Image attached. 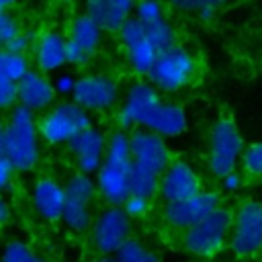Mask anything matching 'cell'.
I'll list each match as a JSON object with an SVG mask.
<instances>
[{
    "label": "cell",
    "instance_id": "8d00e7d4",
    "mask_svg": "<svg viewBox=\"0 0 262 262\" xmlns=\"http://www.w3.org/2000/svg\"><path fill=\"white\" fill-rule=\"evenodd\" d=\"M221 180H223V186H225L227 190H235V188L242 184V178H239V174H235V172L225 174Z\"/></svg>",
    "mask_w": 262,
    "mask_h": 262
},
{
    "label": "cell",
    "instance_id": "e0dca14e",
    "mask_svg": "<svg viewBox=\"0 0 262 262\" xmlns=\"http://www.w3.org/2000/svg\"><path fill=\"white\" fill-rule=\"evenodd\" d=\"M14 90H16V100L31 111L45 108L55 98L53 82L47 76H43L41 72L29 70L20 80L14 82Z\"/></svg>",
    "mask_w": 262,
    "mask_h": 262
},
{
    "label": "cell",
    "instance_id": "ab89813d",
    "mask_svg": "<svg viewBox=\"0 0 262 262\" xmlns=\"http://www.w3.org/2000/svg\"><path fill=\"white\" fill-rule=\"evenodd\" d=\"M14 4V0H0V12H4L6 8H10Z\"/></svg>",
    "mask_w": 262,
    "mask_h": 262
},
{
    "label": "cell",
    "instance_id": "f35d334b",
    "mask_svg": "<svg viewBox=\"0 0 262 262\" xmlns=\"http://www.w3.org/2000/svg\"><path fill=\"white\" fill-rule=\"evenodd\" d=\"M4 131H6V125L0 121V154H2V145H4Z\"/></svg>",
    "mask_w": 262,
    "mask_h": 262
},
{
    "label": "cell",
    "instance_id": "4fadbf2b",
    "mask_svg": "<svg viewBox=\"0 0 262 262\" xmlns=\"http://www.w3.org/2000/svg\"><path fill=\"white\" fill-rule=\"evenodd\" d=\"M127 235H129V217L117 205H113L111 209H104L94 221L92 239L102 254L117 252V248L127 239Z\"/></svg>",
    "mask_w": 262,
    "mask_h": 262
},
{
    "label": "cell",
    "instance_id": "9a60e30c",
    "mask_svg": "<svg viewBox=\"0 0 262 262\" xmlns=\"http://www.w3.org/2000/svg\"><path fill=\"white\" fill-rule=\"evenodd\" d=\"M68 143H70V151L76 158L78 168L84 174H92L100 168L104 149H106V141L100 131H96L94 127L88 125L82 131H78Z\"/></svg>",
    "mask_w": 262,
    "mask_h": 262
},
{
    "label": "cell",
    "instance_id": "74e56055",
    "mask_svg": "<svg viewBox=\"0 0 262 262\" xmlns=\"http://www.w3.org/2000/svg\"><path fill=\"white\" fill-rule=\"evenodd\" d=\"M6 217H8V207H6V203L0 199V223H2Z\"/></svg>",
    "mask_w": 262,
    "mask_h": 262
},
{
    "label": "cell",
    "instance_id": "44dd1931",
    "mask_svg": "<svg viewBox=\"0 0 262 262\" xmlns=\"http://www.w3.org/2000/svg\"><path fill=\"white\" fill-rule=\"evenodd\" d=\"M35 61L41 72H55L66 63V37L51 31L39 37L35 45Z\"/></svg>",
    "mask_w": 262,
    "mask_h": 262
},
{
    "label": "cell",
    "instance_id": "d6a6232c",
    "mask_svg": "<svg viewBox=\"0 0 262 262\" xmlns=\"http://www.w3.org/2000/svg\"><path fill=\"white\" fill-rule=\"evenodd\" d=\"M90 59V55H86L78 45H74L70 39H66V63L72 66H84Z\"/></svg>",
    "mask_w": 262,
    "mask_h": 262
},
{
    "label": "cell",
    "instance_id": "ffe728a7",
    "mask_svg": "<svg viewBox=\"0 0 262 262\" xmlns=\"http://www.w3.org/2000/svg\"><path fill=\"white\" fill-rule=\"evenodd\" d=\"M63 201H66L63 186H59L49 178H41L33 188V203L37 213L43 219H49V221L59 219L63 211Z\"/></svg>",
    "mask_w": 262,
    "mask_h": 262
},
{
    "label": "cell",
    "instance_id": "3957f363",
    "mask_svg": "<svg viewBox=\"0 0 262 262\" xmlns=\"http://www.w3.org/2000/svg\"><path fill=\"white\" fill-rule=\"evenodd\" d=\"M231 229V215L225 209H213L201 221L188 227L184 235V246L196 256H213L223 248V242Z\"/></svg>",
    "mask_w": 262,
    "mask_h": 262
},
{
    "label": "cell",
    "instance_id": "60d3db41",
    "mask_svg": "<svg viewBox=\"0 0 262 262\" xmlns=\"http://www.w3.org/2000/svg\"><path fill=\"white\" fill-rule=\"evenodd\" d=\"M104 262H121L119 258H108V260H104Z\"/></svg>",
    "mask_w": 262,
    "mask_h": 262
},
{
    "label": "cell",
    "instance_id": "7c38bea8",
    "mask_svg": "<svg viewBox=\"0 0 262 262\" xmlns=\"http://www.w3.org/2000/svg\"><path fill=\"white\" fill-rule=\"evenodd\" d=\"M117 82L102 74H90L76 80L72 96L74 102L86 111H102L108 108L117 100Z\"/></svg>",
    "mask_w": 262,
    "mask_h": 262
},
{
    "label": "cell",
    "instance_id": "52a82bcc",
    "mask_svg": "<svg viewBox=\"0 0 262 262\" xmlns=\"http://www.w3.org/2000/svg\"><path fill=\"white\" fill-rule=\"evenodd\" d=\"M129 147H131V166L135 170L160 176L170 164V156L162 135L149 129L133 131L129 135Z\"/></svg>",
    "mask_w": 262,
    "mask_h": 262
},
{
    "label": "cell",
    "instance_id": "7a4b0ae2",
    "mask_svg": "<svg viewBox=\"0 0 262 262\" xmlns=\"http://www.w3.org/2000/svg\"><path fill=\"white\" fill-rule=\"evenodd\" d=\"M37 123L31 108L18 104L10 113V121L4 131L2 156L12 164L14 170H29L37 164Z\"/></svg>",
    "mask_w": 262,
    "mask_h": 262
},
{
    "label": "cell",
    "instance_id": "7402d4cb",
    "mask_svg": "<svg viewBox=\"0 0 262 262\" xmlns=\"http://www.w3.org/2000/svg\"><path fill=\"white\" fill-rule=\"evenodd\" d=\"M100 37H102V29L84 12L78 14L72 25H70V35L66 39H70L74 45H78L86 55H94L98 45H100Z\"/></svg>",
    "mask_w": 262,
    "mask_h": 262
},
{
    "label": "cell",
    "instance_id": "d590c367",
    "mask_svg": "<svg viewBox=\"0 0 262 262\" xmlns=\"http://www.w3.org/2000/svg\"><path fill=\"white\" fill-rule=\"evenodd\" d=\"M12 170H14L12 164L0 154V190L8 186V182H10V178H12Z\"/></svg>",
    "mask_w": 262,
    "mask_h": 262
},
{
    "label": "cell",
    "instance_id": "83f0119b",
    "mask_svg": "<svg viewBox=\"0 0 262 262\" xmlns=\"http://www.w3.org/2000/svg\"><path fill=\"white\" fill-rule=\"evenodd\" d=\"M133 10H135V18L141 25H147V23L164 18V8H162V4L158 0H137Z\"/></svg>",
    "mask_w": 262,
    "mask_h": 262
},
{
    "label": "cell",
    "instance_id": "277c9868",
    "mask_svg": "<svg viewBox=\"0 0 262 262\" xmlns=\"http://www.w3.org/2000/svg\"><path fill=\"white\" fill-rule=\"evenodd\" d=\"M192 74H194L192 55L186 49L172 45L156 55V61H154L151 70L147 72V78L151 80V84L156 88L172 92V90L186 86L190 82Z\"/></svg>",
    "mask_w": 262,
    "mask_h": 262
},
{
    "label": "cell",
    "instance_id": "e575fe53",
    "mask_svg": "<svg viewBox=\"0 0 262 262\" xmlns=\"http://www.w3.org/2000/svg\"><path fill=\"white\" fill-rule=\"evenodd\" d=\"M74 84H76V80H74L72 76L63 74V76H59V78L53 82V88H55V92H57V94H72Z\"/></svg>",
    "mask_w": 262,
    "mask_h": 262
},
{
    "label": "cell",
    "instance_id": "ba28073f",
    "mask_svg": "<svg viewBox=\"0 0 262 262\" xmlns=\"http://www.w3.org/2000/svg\"><path fill=\"white\" fill-rule=\"evenodd\" d=\"M231 248L237 256H252L262 250V203L248 201L239 207L233 223Z\"/></svg>",
    "mask_w": 262,
    "mask_h": 262
},
{
    "label": "cell",
    "instance_id": "cb8c5ba5",
    "mask_svg": "<svg viewBox=\"0 0 262 262\" xmlns=\"http://www.w3.org/2000/svg\"><path fill=\"white\" fill-rule=\"evenodd\" d=\"M29 72V61L23 53H12L6 49H0V74L12 82L20 80Z\"/></svg>",
    "mask_w": 262,
    "mask_h": 262
},
{
    "label": "cell",
    "instance_id": "30bf717a",
    "mask_svg": "<svg viewBox=\"0 0 262 262\" xmlns=\"http://www.w3.org/2000/svg\"><path fill=\"white\" fill-rule=\"evenodd\" d=\"M117 33L121 35V41L125 45L127 59H129V66L133 68V72L147 76V72L151 70V66L156 61L158 51L149 43L145 31H143V25L135 16H129Z\"/></svg>",
    "mask_w": 262,
    "mask_h": 262
},
{
    "label": "cell",
    "instance_id": "5bb4252c",
    "mask_svg": "<svg viewBox=\"0 0 262 262\" xmlns=\"http://www.w3.org/2000/svg\"><path fill=\"white\" fill-rule=\"evenodd\" d=\"M219 201L215 192H203L199 190L196 194L178 201V203H168L166 205V221L174 227H182L188 229L190 225H194L196 221H201L205 215H209L213 209H217Z\"/></svg>",
    "mask_w": 262,
    "mask_h": 262
},
{
    "label": "cell",
    "instance_id": "5b68a950",
    "mask_svg": "<svg viewBox=\"0 0 262 262\" xmlns=\"http://www.w3.org/2000/svg\"><path fill=\"white\" fill-rule=\"evenodd\" d=\"M244 151V141L229 119H219L211 131V149H209V168L217 178L235 170V162Z\"/></svg>",
    "mask_w": 262,
    "mask_h": 262
},
{
    "label": "cell",
    "instance_id": "1f68e13d",
    "mask_svg": "<svg viewBox=\"0 0 262 262\" xmlns=\"http://www.w3.org/2000/svg\"><path fill=\"white\" fill-rule=\"evenodd\" d=\"M16 100V90H14V82L4 78L0 74V108L10 106Z\"/></svg>",
    "mask_w": 262,
    "mask_h": 262
},
{
    "label": "cell",
    "instance_id": "ac0fdd59",
    "mask_svg": "<svg viewBox=\"0 0 262 262\" xmlns=\"http://www.w3.org/2000/svg\"><path fill=\"white\" fill-rule=\"evenodd\" d=\"M86 14L102 29L117 33L131 16L135 0H86Z\"/></svg>",
    "mask_w": 262,
    "mask_h": 262
},
{
    "label": "cell",
    "instance_id": "b9f144b4",
    "mask_svg": "<svg viewBox=\"0 0 262 262\" xmlns=\"http://www.w3.org/2000/svg\"><path fill=\"white\" fill-rule=\"evenodd\" d=\"M100 262H104V260H100Z\"/></svg>",
    "mask_w": 262,
    "mask_h": 262
},
{
    "label": "cell",
    "instance_id": "2e32d148",
    "mask_svg": "<svg viewBox=\"0 0 262 262\" xmlns=\"http://www.w3.org/2000/svg\"><path fill=\"white\" fill-rule=\"evenodd\" d=\"M160 190L166 203H178L196 194L201 190V184L190 166H186L184 162H174L168 164V168L164 170V176L160 180Z\"/></svg>",
    "mask_w": 262,
    "mask_h": 262
},
{
    "label": "cell",
    "instance_id": "9c48e42d",
    "mask_svg": "<svg viewBox=\"0 0 262 262\" xmlns=\"http://www.w3.org/2000/svg\"><path fill=\"white\" fill-rule=\"evenodd\" d=\"M66 201H63V211L61 219L76 231H82L90 223V213L88 205L94 196V184L88 178V174H76L70 178L68 186L63 188Z\"/></svg>",
    "mask_w": 262,
    "mask_h": 262
},
{
    "label": "cell",
    "instance_id": "f546056e",
    "mask_svg": "<svg viewBox=\"0 0 262 262\" xmlns=\"http://www.w3.org/2000/svg\"><path fill=\"white\" fill-rule=\"evenodd\" d=\"M125 215L131 219V217H143L147 213V207H149V199L145 196H137V194H127V199L121 203Z\"/></svg>",
    "mask_w": 262,
    "mask_h": 262
},
{
    "label": "cell",
    "instance_id": "d4e9b609",
    "mask_svg": "<svg viewBox=\"0 0 262 262\" xmlns=\"http://www.w3.org/2000/svg\"><path fill=\"white\" fill-rule=\"evenodd\" d=\"M117 258L121 262H160L154 252H149L135 239H125L117 248Z\"/></svg>",
    "mask_w": 262,
    "mask_h": 262
},
{
    "label": "cell",
    "instance_id": "4dcf8cb0",
    "mask_svg": "<svg viewBox=\"0 0 262 262\" xmlns=\"http://www.w3.org/2000/svg\"><path fill=\"white\" fill-rule=\"evenodd\" d=\"M16 31H20L18 25H16V20H14L6 10L0 12V49L4 47V43H6Z\"/></svg>",
    "mask_w": 262,
    "mask_h": 262
},
{
    "label": "cell",
    "instance_id": "7bdbcfd3",
    "mask_svg": "<svg viewBox=\"0 0 262 262\" xmlns=\"http://www.w3.org/2000/svg\"><path fill=\"white\" fill-rule=\"evenodd\" d=\"M63 2H68V0H63Z\"/></svg>",
    "mask_w": 262,
    "mask_h": 262
},
{
    "label": "cell",
    "instance_id": "6da1fadb",
    "mask_svg": "<svg viewBox=\"0 0 262 262\" xmlns=\"http://www.w3.org/2000/svg\"><path fill=\"white\" fill-rule=\"evenodd\" d=\"M98 172V188L111 205H121L129 194L131 178V147L129 135L117 131L108 137L104 158Z\"/></svg>",
    "mask_w": 262,
    "mask_h": 262
},
{
    "label": "cell",
    "instance_id": "836d02e7",
    "mask_svg": "<svg viewBox=\"0 0 262 262\" xmlns=\"http://www.w3.org/2000/svg\"><path fill=\"white\" fill-rule=\"evenodd\" d=\"M2 49H6V51H12V53H23L25 55V51L29 49V37L23 33V31H16L6 43H4V47Z\"/></svg>",
    "mask_w": 262,
    "mask_h": 262
},
{
    "label": "cell",
    "instance_id": "4316f807",
    "mask_svg": "<svg viewBox=\"0 0 262 262\" xmlns=\"http://www.w3.org/2000/svg\"><path fill=\"white\" fill-rule=\"evenodd\" d=\"M0 262H45V260L39 258L27 244H23V242H10L4 248Z\"/></svg>",
    "mask_w": 262,
    "mask_h": 262
},
{
    "label": "cell",
    "instance_id": "603a6c76",
    "mask_svg": "<svg viewBox=\"0 0 262 262\" xmlns=\"http://www.w3.org/2000/svg\"><path fill=\"white\" fill-rule=\"evenodd\" d=\"M143 31L149 39V43L154 45V49L160 53L172 45H176V35H174V29L168 25L166 16L160 18V20H154V23H147L143 25Z\"/></svg>",
    "mask_w": 262,
    "mask_h": 262
},
{
    "label": "cell",
    "instance_id": "8992f818",
    "mask_svg": "<svg viewBox=\"0 0 262 262\" xmlns=\"http://www.w3.org/2000/svg\"><path fill=\"white\" fill-rule=\"evenodd\" d=\"M90 125V117L86 108L76 102H61L53 106L39 123V131L49 143L70 141L78 131Z\"/></svg>",
    "mask_w": 262,
    "mask_h": 262
},
{
    "label": "cell",
    "instance_id": "d6986e66",
    "mask_svg": "<svg viewBox=\"0 0 262 262\" xmlns=\"http://www.w3.org/2000/svg\"><path fill=\"white\" fill-rule=\"evenodd\" d=\"M145 129L162 135V137H178L186 129V115L182 106L172 102H162L154 108L151 117L145 123Z\"/></svg>",
    "mask_w": 262,
    "mask_h": 262
},
{
    "label": "cell",
    "instance_id": "8fae6325",
    "mask_svg": "<svg viewBox=\"0 0 262 262\" xmlns=\"http://www.w3.org/2000/svg\"><path fill=\"white\" fill-rule=\"evenodd\" d=\"M160 104V94L151 84L137 82L129 88L125 102L119 111V125L123 129L145 127L154 108Z\"/></svg>",
    "mask_w": 262,
    "mask_h": 262
},
{
    "label": "cell",
    "instance_id": "484cf974",
    "mask_svg": "<svg viewBox=\"0 0 262 262\" xmlns=\"http://www.w3.org/2000/svg\"><path fill=\"white\" fill-rule=\"evenodd\" d=\"M176 10L182 12H196L203 18H209L217 8L225 4V0H170Z\"/></svg>",
    "mask_w": 262,
    "mask_h": 262
},
{
    "label": "cell",
    "instance_id": "f1b7e54d",
    "mask_svg": "<svg viewBox=\"0 0 262 262\" xmlns=\"http://www.w3.org/2000/svg\"><path fill=\"white\" fill-rule=\"evenodd\" d=\"M244 166L250 174H256V176H262V141L258 143H250L246 149H244Z\"/></svg>",
    "mask_w": 262,
    "mask_h": 262
}]
</instances>
